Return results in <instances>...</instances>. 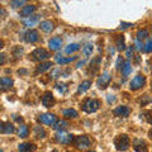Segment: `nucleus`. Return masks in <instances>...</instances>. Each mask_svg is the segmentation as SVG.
<instances>
[{"label":"nucleus","instance_id":"1","mask_svg":"<svg viewBox=\"0 0 152 152\" xmlns=\"http://www.w3.org/2000/svg\"><path fill=\"white\" fill-rule=\"evenodd\" d=\"M114 146L118 151H127L131 146V140L127 134H119L114 138Z\"/></svg>","mask_w":152,"mask_h":152},{"label":"nucleus","instance_id":"2","mask_svg":"<svg viewBox=\"0 0 152 152\" xmlns=\"http://www.w3.org/2000/svg\"><path fill=\"white\" fill-rule=\"evenodd\" d=\"M99 107H100V102L96 100V99H91V98H88V99H85L84 103L81 104V108H83V110L85 113H89V114H91V113H95L99 109Z\"/></svg>","mask_w":152,"mask_h":152},{"label":"nucleus","instance_id":"3","mask_svg":"<svg viewBox=\"0 0 152 152\" xmlns=\"http://www.w3.org/2000/svg\"><path fill=\"white\" fill-rule=\"evenodd\" d=\"M74 145L77 147L79 150H86L91 145V141L88 136H76L74 140Z\"/></svg>","mask_w":152,"mask_h":152},{"label":"nucleus","instance_id":"4","mask_svg":"<svg viewBox=\"0 0 152 152\" xmlns=\"http://www.w3.org/2000/svg\"><path fill=\"white\" fill-rule=\"evenodd\" d=\"M145 84H146V76L143 75H137L134 76L132 80H131V83H129V88L131 90H140L145 86Z\"/></svg>","mask_w":152,"mask_h":152},{"label":"nucleus","instance_id":"5","mask_svg":"<svg viewBox=\"0 0 152 152\" xmlns=\"http://www.w3.org/2000/svg\"><path fill=\"white\" fill-rule=\"evenodd\" d=\"M55 140H56V142H58L61 145H69L75 138H74L72 134H70V133H66L64 131H58V133L55 136Z\"/></svg>","mask_w":152,"mask_h":152},{"label":"nucleus","instance_id":"6","mask_svg":"<svg viewBox=\"0 0 152 152\" xmlns=\"http://www.w3.org/2000/svg\"><path fill=\"white\" fill-rule=\"evenodd\" d=\"M38 121L41 123H43L46 126H55L56 122H57V117L55 114H51V113H46V114H41L38 117Z\"/></svg>","mask_w":152,"mask_h":152},{"label":"nucleus","instance_id":"7","mask_svg":"<svg viewBox=\"0 0 152 152\" xmlns=\"http://www.w3.org/2000/svg\"><path fill=\"white\" fill-rule=\"evenodd\" d=\"M50 57L48 51H46L45 48H36L34 51L32 52V58L36 60V61H41L43 62L45 60H47Z\"/></svg>","mask_w":152,"mask_h":152},{"label":"nucleus","instance_id":"8","mask_svg":"<svg viewBox=\"0 0 152 152\" xmlns=\"http://www.w3.org/2000/svg\"><path fill=\"white\" fill-rule=\"evenodd\" d=\"M112 81V75L109 72H103L100 76H99L96 85L99 89H105L107 86H109V84Z\"/></svg>","mask_w":152,"mask_h":152},{"label":"nucleus","instance_id":"9","mask_svg":"<svg viewBox=\"0 0 152 152\" xmlns=\"http://www.w3.org/2000/svg\"><path fill=\"white\" fill-rule=\"evenodd\" d=\"M42 104H43V107H46V108H51L55 105V98L51 91H46L43 94V96H42Z\"/></svg>","mask_w":152,"mask_h":152},{"label":"nucleus","instance_id":"10","mask_svg":"<svg viewBox=\"0 0 152 152\" xmlns=\"http://www.w3.org/2000/svg\"><path fill=\"white\" fill-rule=\"evenodd\" d=\"M133 150H134L136 152H147V143L141 140V138H136L133 140Z\"/></svg>","mask_w":152,"mask_h":152},{"label":"nucleus","instance_id":"11","mask_svg":"<svg viewBox=\"0 0 152 152\" xmlns=\"http://www.w3.org/2000/svg\"><path fill=\"white\" fill-rule=\"evenodd\" d=\"M129 108L126 107V105H121V107H117L115 109L113 110V114L115 117H119V118H126L129 115Z\"/></svg>","mask_w":152,"mask_h":152},{"label":"nucleus","instance_id":"12","mask_svg":"<svg viewBox=\"0 0 152 152\" xmlns=\"http://www.w3.org/2000/svg\"><path fill=\"white\" fill-rule=\"evenodd\" d=\"M24 39L28 42V43H36V42L39 39V36H38V32L34 31V29H31L26 32L24 34Z\"/></svg>","mask_w":152,"mask_h":152},{"label":"nucleus","instance_id":"13","mask_svg":"<svg viewBox=\"0 0 152 152\" xmlns=\"http://www.w3.org/2000/svg\"><path fill=\"white\" fill-rule=\"evenodd\" d=\"M61 46H62V39H61V37H53L48 41V47H50L51 51L60 50Z\"/></svg>","mask_w":152,"mask_h":152},{"label":"nucleus","instance_id":"14","mask_svg":"<svg viewBox=\"0 0 152 152\" xmlns=\"http://www.w3.org/2000/svg\"><path fill=\"white\" fill-rule=\"evenodd\" d=\"M36 9H37L36 5H32V4H27L26 7H23V8L20 9V12H19V15L27 18V17L32 15L33 12H36Z\"/></svg>","mask_w":152,"mask_h":152},{"label":"nucleus","instance_id":"15","mask_svg":"<svg viewBox=\"0 0 152 152\" xmlns=\"http://www.w3.org/2000/svg\"><path fill=\"white\" fill-rule=\"evenodd\" d=\"M0 132H1L3 134H10V133L15 132V128H14V126L10 122H3L1 127H0Z\"/></svg>","mask_w":152,"mask_h":152},{"label":"nucleus","instance_id":"16","mask_svg":"<svg viewBox=\"0 0 152 152\" xmlns=\"http://www.w3.org/2000/svg\"><path fill=\"white\" fill-rule=\"evenodd\" d=\"M34 150H36V146L33 143H29V142L18 145V151L19 152H33Z\"/></svg>","mask_w":152,"mask_h":152},{"label":"nucleus","instance_id":"17","mask_svg":"<svg viewBox=\"0 0 152 152\" xmlns=\"http://www.w3.org/2000/svg\"><path fill=\"white\" fill-rule=\"evenodd\" d=\"M38 22H39V17L38 15H29L23 20V24H24L26 27H32V26L37 24Z\"/></svg>","mask_w":152,"mask_h":152},{"label":"nucleus","instance_id":"18","mask_svg":"<svg viewBox=\"0 0 152 152\" xmlns=\"http://www.w3.org/2000/svg\"><path fill=\"white\" fill-rule=\"evenodd\" d=\"M0 83H1V90H3V91H5V90L10 89V88L13 86V80H12L10 77H7V76L1 77Z\"/></svg>","mask_w":152,"mask_h":152},{"label":"nucleus","instance_id":"19","mask_svg":"<svg viewBox=\"0 0 152 152\" xmlns=\"http://www.w3.org/2000/svg\"><path fill=\"white\" fill-rule=\"evenodd\" d=\"M115 47L118 51H123L126 50V45H124V36L123 34H118L115 37Z\"/></svg>","mask_w":152,"mask_h":152},{"label":"nucleus","instance_id":"20","mask_svg":"<svg viewBox=\"0 0 152 152\" xmlns=\"http://www.w3.org/2000/svg\"><path fill=\"white\" fill-rule=\"evenodd\" d=\"M41 29L43 31V32H46V33H50V32H52L53 31V28H55V26H53V23H52L51 20H43L41 23Z\"/></svg>","mask_w":152,"mask_h":152},{"label":"nucleus","instance_id":"21","mask_svg":"<svg viewBox=\"0 0 152 152\" xmlns=\"http://www.w3.org/2000/svg\"><path fill=\"white\" fill-rule=\"evenodd\" d=\"M75 60H76V57H75V56H72V57H62V56L60 57V55H57V56H56V62H57V64H60V65L70 64V62H72V61H75Z\"/></svg>","mask_w":152,"mask_h":152},{"label":"nucleus","instance_id":"22","mask_svg":"<svg viewBox=\"0 0 152 152\" xmlns=\"http://www.w3.org/2000/svg\"><path fill=\"white\" fill-rule=\"evenodd\" d=\"M131 71H132V65H131V62L129 61H124V64L122 65V67H121V72H122V75L124 76H128L131 74Z\"/></svg>","mask_w":152,"mask_h":152},{"label":"nucleus","instance_id":"23","mask_svg":"<svg viewBox=\"0 0 152 152\" xmlns=\"http://www.w3.org/2000/svg\"><path fill=\"white\" fill-rule=\"evenodd\" d=\"M33 131H34L36 138H38V140H43V138H46V131H45L42 127L36 126L34 128H33Z\"/></svg>","mask_w":152,"mask_h":152},{"label":"nucleus","instance_id":"24","mask_svg":"<svg viewBox=\"0 0 152 152\" xmlns=\"http://www.w3.org/2000/svg\"><path fill=\"white\" fill-rule=\"evenodd\" d=\"M90 86H91V81H90V80H85V81H83L81 84L79 85V88H77V94H83V93H85V91H88Z\"/></svg>","mask_w":152,"mask_h":152},{"label":"nucleus","instance_id":"25","mask_svg":"<svg viewBox=\"0 0 152 152\" xmlns=\"http://www.w3.org/2000/svg\"><path fill=\"white\" fill-rule=\"evenodd\" d=\"M52 66H53V64H52L51 61H47V62H41L39 65L37 66V72H45V71L50 70Z\"/></svg>","mask_w":152,"mask_h":152},{"label":"nucleus","instance_id":"26","mask_svg":"<svg viewBox=\"0 0 152 152\" xmlns=\"http://www.w3.org/2000/svg\"><path fill=\"white\" fill-rule=\"evenodd\" d=\"M62 115L65 118H67V119H74V118L77 117V112L75 110V109H65V110L62 112Z\"/></svg>","mask_w":152,"mask_h":152},{"label":"nucleus","instance_id":"27","mask_svg":"<svg viewBox=\"0 0 152 152\" xmlns=\"http://www.w3.org/2000/svg\"><path fill=\"white\" fill-rule=\"evenodd\" d=\"M79 50H80V45H79V43H70V45L66 46V48H65V53L70 55V53H74V52L79 51Z\"/></svg>","mask_w":152,"mask_h":152},{"label":"nucleus","instance_id":"28","mask_svg":"<svg viewBox=\"0 0 152 152\" xmlns=\"http://www.w3.org/2000/svg\"><path fill=\"white\" fill-rule=\"evenodd\" d=\"M28 0H10V7L17 9V8H23L26 7Z\"/></svg>","mask_w":152,"mask_h":152},{"label":"nucleus","instance_id":"29","mask_svg":"<svg viewBox=\"0 0 152 152\" xmlns=\"http://www.w3.org/2000/svg\"><path fill=\"white\" fill-rule=\"evenodd\" d=\"M28 134H29V129H28L27 126L22 124L18 128V136L20 137V138H26V137H28Z\"/></svg>","mask_w":152,"mask_h":152},{"label":"nucleus","instance_id":"30","mask_svg":"<svg viewBox=\"0 0 152 152\" xmlns=\"http://www.w3.org/2000/svg\"><path fill=\"white\" fill-rule=\"evenodd\" d=\"M143 52L146 53H152V38L148 37L146 39V42L143 43Z\"/></svg>","mask_w":152,"mask_h":152},{"label":"nucleus","instance_id":"31","mask_svg":"<svg viewBox=\"0 0 152 152\" xmlns=\"http://www.w3.org/2000/svg\"><path fill=\"white\" fill-rule=\"evenodd\" d=\"M81 52H83V55L85 57H89L90 55H91V52H93V45L91 43H86L85 46H83Z\"/></svg>","mask_w":152,"mask_h":152},{"label":"nucleus","instance_id":"32","mask_svg":"<svg viewBox=\"0 0 152 152\" xmlns=\"http://www.w3.org/2000/svg\"><path fill=\"white\" fill-rule=\"evenodd\" d=\"M67 127H69V124H67L66 121H57L56 124L53 126V128L56 131H64L65 128H67Z\"/></svg>","mask_w":152,"mask_h":152},{"label":"nucleus","instance_id":"33","mask_svg":"<svg viewBox=\"0 0 152 152\" xmlns=\"http://www.w3.org/2000/svg\"><path fill=\"white\" fill-rule=\"evenodd\" d=\"M147 36H148V31L147 29H140L138 32H137V39H145V38H147Z\"/></svg>","mask_w":152,"mask_h":152},{"label":"nucleus","instance_id":"34","mask_svg":"<svg viewBox=\"0 0 152 152\" xmlns=\"http://www.w3.org/2000/svg\"><path fill=\"white\" fill-rule=\"evenodd\" d=\"M143 115L145 118H146V121L150 123V124H152V110H147V112H145L143 114H141V117Z\"/></svg>","mask_w":152,"mask_h":152},{"label":"nucleus","instance_id":"35","mask_svg":"<svg viewBox=\"0 0 152 152\" xmlns=\"http://www.w3.org/2000/svg\"><path fill=\"white\" fill-rule=\"evenodd\" d=\"M22 53H23V48H22V47H14V48H13V55L15 56L17 58H18V57H20Z\"/></svg>","mask_w":152,"mask_h":152},{"label":"nucleus","instance_id":"36","mask_svg":"<svg viewBox=\"0 0 152 152\" xmlns=\"http://www.w3.org/2000/svg\"><path fill=\"white\" fill-rule=\"evenodd\" d=\"M57 89H58V91L65 94L66 91H67V85L66 84H57Z\"/></svg>","mask_w":152,"mask_h":152},{"label":"nucleus","instance_id":"37","mask_svg":"<svg viewBox=\"0 0 152 152\" xmlns=\"http://www.w3.org/2000/svg\"><path fill=\"white\" fill-rule=\"evenodd\" d=\"M134 48L137 51H142V50H143V43H142L140 39H136L134 41Z\"/></svg>","mask_w":152,"mask_h":152},{"label":"nucleus","instance_id":"38","mask_svg":"<svg viewBox=\"0 0 152 152\" xmlns=\"http://www.w3.org/2000/svg\"><path fill=\"white\" fill-rule=\"evenodd\" d=\"M133 50H134V47H128V48H126V56L128 57V58H131V57L133 56Z\"/></svg>","mask_w":152,"mask_h":152},{"label":"nucleus","instance_id":"39","mask_svg":"<svg viewBox=\"0 0 152 152\" xmlns=\"http://www.w3.org/2000/svg\"><path fill=\"white\" fill-rule=\"evenodd\" d=\"M150 102H152V99H151V98H148V96H147V95H145V96H143V102L141 100V104L145 107L146 104H147V103H150Z\"/></svg>","mask_w":152,"mask_h":152},{"label":"nucleus","instance_id":"40","mask_svg":"<svg viewBox=\"0 0 152 152\" xmlns=\"http://www.w3.org/2000/svg\"><path fill=\"white\" fill-rule=\"evenodd\" d=\"M123 64H124L123 58H122V57H118V60H117V69H121L122 67L121 65H123Z\"/></svg>","mask_w":152,"mask_h":152},{"label":"nucleus","instance_id":"41","mask_svg":"<svg viewBox=\"0 0 152 152\" xmlns=\"http://www.w3.org/2000/svg\"><path fill=\"white\" fill-rule=\"evenodd\" d=\"M132 24L131 23H122V28H128V27H131Z\"/></svg>","mask_w":152,"mask_h":152},{"label":"nucleus","instance_id":"42","mask_svg":"<svg viewBox=\"0 0 152 152\" xmlns=\"http://www.w3.org/2000/svg\"><path fill=\"white\" fill-rule=\"evenodd\" d=\"M110 96H112V95H109L108 102H109V103H114V102H115V98H110Z\"/></svg>","mask_w":152,"mask_h":152},{"label":"nucleus","instance_id":"43","mask_svg":"<svg viewBox=\"0 0 152 152\" xmlns=\"http://www.w3.org/2000/svg\"><path fill=\"white\" fill-rule=\"evenodd\" d=\"M83 65H85V61H84V60H83V61H80V62L77 64V67H81Z\"/></svg>","mask_w":152,"mask_h":152},{"label":"nucleus","instance_id":"44","mask_svg":"<svg viewBox=\"0 0 152 152\" xmlns=\"http://www.w3.org/2000/svg\"><path fill=\"white\" fill-rule=\"evenodd\" d=\"M5 62V55H1V65H4Z\"/></svg>","mask_w":152,"mask_h":152},{"label":"nucleus","instance_id":"45","mask_svg":"<svg viewBox=\"0 0 152 152\" xmlns=\"http://www.w3.org/2000/svg\"><path fill=\"white\" fill-rule=\"evenodd\" d=\"M148 137H150V138L152 140V128H151V129H150V132H148Z\"/></svg>","mask_w":152,"mask_h":152},{"label":"nucleus","instance_id":"46","mask_svg":"<svg viewBox=\"0 0 152 152\" xmlns=\"http://www.w3.org/2000/svg\"><path fill=\"white\" fill-rule=\"evenodd\" d=\"M88 152H94V151H88Z\"/></svg>","mask_w":152,"mask_h":152}]
</instances>
